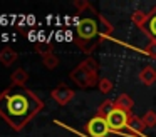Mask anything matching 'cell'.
Segmentation results:
<instances>
[{
  "label": "cell",
  "mask_w": 156,
  "mask_h": 137,
  "mask_svg": "<svg viewBox=\"0 0 156 137\" xmlns=\"http://www.w3.org/2000/svg\"><path fill=\"white\" fill-rule=\"evenodd\" d=\"M42 102L24 87H9L0 92V117L15 130H20L39 112Z\"/></svg>",
  "instance_id": "cell-1"
},
{
  "label": "cell",
  "mask_w": 156,
  "mask_h": 137,
  "mask_svg": "<svg viewBox=\"0 0 156 137\" xmlns=\"http://www.w3.org/2000/svg\"><path fill=\"white\" fill-rule=\"evenodd\" d=\"M149 30H151V33L156 37V15L149 20Z\"/></svg>",
  "instance_id": "cell-7"
},
{
  "label": "cell",
  "mask_w": 156,
  "mask_h": 137,
  "mask_svg": "<svg viewBox=\"0 0 156 137\" xmlns=\"http://www.w3.org/2000/svg\"><path fill=\"white\" fill-rule=\"evenodd\" d=\"M106 120H108V125L111 130H121V129H124L126 124H128V115H126V112L121 109H112L108 112Z\"/></svg>",
  "instance_id": "cell-3"
},
{
  "label": "cell",
  "mask_w": 156,
  "mask_h": 137,
  "mask_svg": "<svg viewBox=\"0 0 156 137\" xmlns=\"http://www.w3.org/2000/svg\"><path fill=\"white\" fill-rule=\"evenodd\" d=\"M15 60H17V53H15L10 47H4V49L0 50V63H2V65L10 67Z\"/></svg>",
  "instance_id": "cell-5"
},
{
  "label": "cell",
  "mask_w": 156,
  "mask_h": 137,
  "mask_svg": "<svg viewBox=\"0 0 156 137\" xmlns=\"http://www.w3.org/2000/svg\"><path fill=\"white\" fill-rule=\"evenodd\" d=\"M77 35L81 39H94L98 33V23L92 19H82L77 22Z\"/></svg>",
  "instance_id": "cell-4"
},
{
  "label": "cell",
  "mask_w": 156,
  "mask_h": 137,
  "mask_svg": "<svg viewBox=\"0 0 156 137\" xmlns=\"http://www.w3.org/2000/svg\"><path fill=\"white\" fill-rule=\"evenodd\" d=\"M87 134L91 137H106L109 134V125L106 117H94L87 122V127H86Z\"/></svg>",
  "instance_id": "cell-2"
},
{
  "label": "cell",
  "mask_w": 156,
  "mask_h": 137,
  "mask_svg": "<svg viewBox=\"0 0 156 137\" xmlns=\"http://www.w3.org/2000/svg\"><path fill=\"white\" fill-rule=\"evenodd\" d=\"M25 80H27V74L24 72V69H17L14 74H12V82H14V85H15V87L24 85Z\"/></svg>",
  "instance_id": "cell-6"
}]
</instances>
